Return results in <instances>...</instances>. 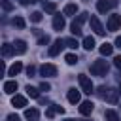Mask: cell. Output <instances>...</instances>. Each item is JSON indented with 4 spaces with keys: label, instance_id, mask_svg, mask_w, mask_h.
Masks as SVG:
<instances>
[{
    "label": "cell",
    "instance_id": "1",
    "mask_svg": "<svg viewBox=\"0 0 121 121\" xmlns=\"http://www.w3.org/2000/svg\"><path fill=\"white\" fill-rule=\"evenodd\" d=\"M96 93H98V96H100L102 100H106V102H110V104H115V102L119 100V91H115V89H112V87L100 85Z\"/></svg>",
    "mask_w": 121,
    "mask_h": 121
},
{
    "label": "cell",
    "instance_id": "2",
    "mask_svg": "<svg viewBox=\"0 0 121 121\" xmlns=\"http://www.w3.org/2000/svg\"><path fill=\"white\" fill-rule=\"evenodd\" d=\"M89 70H91L93 76H106L108 70H110V66H108V62H106L104 59H98V60H95V62L89 66Z\"/></svg>",
    "mask_w": 121,
    "mask_h": 121
},
{
    "label": "cell",
    "instance_id": "3",
    "mask_svg": "<svg viewBox=\"0 0 121 121\" xmlns=\"http://www.w3.org/2000/svg\"><path fill=\"white\" fill-rule=\"evenodd\" d=\"M78 81H79V87H81V91L85 93V95H91L93 93V81H91V78H87L85 74H79L78 76Z\"/></svg>",
    "mask_w": 121,
    "mask_h": 121
},
{
    "label": "cell",
    "instance_id": "4",
    "mask_svg": "<svg viewBox=\"0 0 121 121\" xmlns=\"http://www.w3.org/2000/svg\"><path fill=\"white\" fill-rule=\"evenodd\" d=\"M40 74H42L43 78H53V76H57V66L51 64V62L42 64V66H40Z\"/></svg>",
    "mask_w": 121,
    "mask_h": 121
},
{
    "label": "cell",
    "instance_id": "5",
    "mask_svg": "<svg viewBox=\"0 0 121 121\" xmlns=\"http://www.w3.org/2000/svg\"><path fill=\"white\" fill-rule=\"evenodd\" d=\"M106 26H108V30H117L119 26H121V15L119 13H113V15H110L108 17V23H106Z\"/></svg>",
    "mask_w": 121,
    "mask_h": 121
},
{
    "label": "cell",
    "instance_id": "6",
    "mask_svg": "<svg viewBox=\"0 0 121 121\" xmlns=\"http://www.w3.org/2000/svg\"><path fill=\"white\" fill-rule=\"evenodd\" d=\"M89 25H91V30H95V34H98V36H104V26H102V23L98 21V17H91L89 19Z\"/></svg>",
    "mask_w": 121,
    "mask_h": 121
},
{
    "label": "cell",
    "instance_id": "7",
    "mask_svg": "<svg viewBox=\"0 0 121 121\" xmlns=\"http://www.w3.org/2000/svg\"><path fill=\"white\" fill-rule=\"evenodd\" d=\"M64 45H66V43H64V40H60V38H59V40H55V42L51 43L49 51H47V53H49V57H57V55L60 53V49H62Z\"/></svg>",
    "mask_w": 121,
    "mask_h": 121
},
{
    "label": "cell",
    "instance_id": "8",
    "mask_svg": "<svg viewBox=\"0 0 121 121\" xmlns=\"http://www.w3.org/2000/svg\"><path fill=\"white\" fill-rule=\"evenodd\" d=\"M93 110H95V104H93L91 100H83V102L79 104V113H81V115H91Z\"/></svg>",
    "mask_w": 121,
    "mask_h": 121
},
{
    "label": "cell",
    "instance_id": "9",
    "mask_svg": "<svg viewBox=\"0 0 121 121\" xmlns=\"http://www.w3.org/2000/svg\"><path fill=\"white\" fill-rule=\"evenodd\" d=\"M66 98H68V102H70V104H78V102H81V95H79V91H76L74 87H72V89H68Z\"/></svg>",
    "mask_w": 121,
    "mask_h": 121
},
{
    "label": "cell",
    "instance_id": "10",
    "mask_svg": "<svg viewBox=\"0 0 121 121\" xmlns=\"http://www.w3.org/2000/svg\"><path fill=\"white\" fill-rule=\"evenodd\" d=\"M25 119L26 121H38L40 119V112L36 108H28V110H25Z\"/></svg>",
    "mask_w": 121,
    "mask_h": 121
},
{
    "label": "cell",
    "instance_id": "11",
    "mask_svg": "<svg viewBox=\"0 0 121 121\" xmlns=\"http://www.w3.org/2000/svg\"><path fill=\"white\" fill-rule=\"evenodd\" d=\"M64 25H66V23H64V17H62L60 13H55V17H53V28H55V30H62Z\"/></svg>",
    "mask_w": 121,
    "mask_h": 121
},
{
    "label": "cell",
    "instance_id": "12",
    "mask_svg": "<svg viewBox=\"0 0 121 121\" xmlns=\"http://www.w3.org/2000/svg\"><path fill=\"white\" fill-rule=\"evenodd\" d=\"M11 106H15V108H25V106H26V98H25L23 95H13Z\"/></svg>",
    "mask_w": 121,
    "mask_h": 121
},
{
    "label": "cell",
    "instance_id": "13",
    "mask_svg": "<svg viewBox=\"0 0 121 121\" xmlns=\"http://www.w3.org/2000/svg\"><path fill=\"white\" fill-rule=\"evenodd\" d=\"M110 8H112V2H110V0H98V2H96V9H98L100 13H108Z\"/></svg>",
    "mask_w": 121,
    "mask_h": 121
},
{
    "label": "cell",
    "instance_id": "14",
    "mask_svg": "<svg viewBox=\"0 0 121 121\" xmlns=\"http://www.w3.org/2000/svg\"><path fill=\"white\" fill-rule=\"evenodd\" d=\"M15 91H17V81H15V79L4 83V93H6V95H13Z\"/></svg>",
    "mask_w": 121,
    "mask_h": 121
},
{
    "label": "cell",
    "instance_id": "15",
    "mask_svg": "<svg viewBox=\"0 0 121 121\" xmlns=\"http://www.w3.org/2000/svg\"><path fill=\"white\" fill-rule=\"evenodd\" d=\"M83 49L85 51H93L95 49V38L93 36H85L83 38Z\"/></svg>",
    "mask_w": 121,
    "mask_h": 121
},
{
    "label": "cell",
    "instance_id": "16",
    "mask_svg": "<svg viewBox=\"0 0 121 121\" xmlns=\"http://www.w3.org/2000/svg\"><path fill=\"white\" fill-rule=\"evenodd\" d=\"M13 47H15V53H19V55H23V53L26 51V42H25V40H15V43H13Z\"/></svg>",
    "mask_w": 121,
    "mask_h": 121
},
{
    "label": "cell",
    "instance_id": "17",
    "mask_svg": "<svg viewBox=\"0 0 121 121\" xmlns=\"http://www.w3.org/2000/svg\"><path fill=\"white\" fill-rule=\"evenodd\" d=\"M13 53H15L13 43H2V55H4V57H11Z\"/></svg>",
    "mask_w": 121,
    "mask_h": 121
},
{
    "label": "cell",
    "instance_id": "18",
    "mask_svg": "<svg viewBox=\"0 0 121 121\" xmlns=\"http://www.w3.org/2000/svg\"><path fill=\"white\" fill-rule=\"evenodd\" d=\"M21 70H23V64L17 60V62H13V64L9 66V70H8V76H17Z\"/></svg>",
    "mask_w": 121,
    "mask_h": 121
},
{
    "label": "cell",
    "instance_id": "19",
    "mask_svg": "<svg viewBox=\"0 0 121 121\" xmlns=\"http://www.w3.org/2000/svg\"><path fill=\"white\" fill-rule=\"evenodd\" d=\"M112 51H113V45H112V43H108V42H104V43L100 45V55H104V57H108V55H112Z\"/></svg>",
    "mask_w": 121,
    "mask_h": 121
},
{
    "label": "cell",
    "instance_id": "20",
    "mask_svg": "<svg viewBox=\"0 0 121 121\" xmlns=\"http://www.w3.org/2000/svg\"><path fill=\"white\" fill-rule=\"evenodd\" d=\"M104 117H106V121H121V117H119L117 112H113V110H106V112H104Z\"/></svg>",
    "mask_w": 121,
    "mask_h": 121
},
{
    "label": "cell",
    "instance_id": "21",
    "mask_svg": "<svg viewBox=\"0 0 121 121\" xmlns=\"http://www.w3.org/2000/svg\"><path fill=\"white\" fill-rule=\"evenodd\" d=\"M26 95L30 96V98H40V89H36V87H32V85H26Z\"/></svg>",
    "mask_w": 121,
    "mask_h": 121
},
{
    "label": "cell",
    "instance_id": "22",
    "mask_svg": "<svg viewBox=\"0 0 121 121\" xmlns=\"http://www.w3.org/2000/svg\"><path fill=\"white\" fill-rule=\"evenodd\" d=\"M62 13H64V15H76V13H78V6H76V4H66Z\"/></svg>",
    "mask_w": 121,
    "mask_h": 121
},
{
    "label": "cell",
    "instance_id": "23",
    "mask_svg": "<svg viewBox=\"0 0 121 121\" xmlns=\"http://www.w3.org/2000/svg\"><path fill=\"white\" fill-rule=\"evenodd\" d=\"M62 112H64V108H60V106H51V108L45 112V115H47V117H53L55 113H62Z\"/></svg>",
    "mask_w": 121,
    "mask_h": 121
},
{
    "label": "cell",
    "instance_id": "24",
    "mask_svg": "<svg viewBox=\"0 0 121 121\" xmlns=\"http://www.w3.org/2000/svg\"><path fill=\"white\" fill-rule=\"evenodd\" d=\"M43 11L55 13V11H57V4H55V2H43Z\"/></svg>",
    "mask_w": 121,
    "mask_h": 121
},
{
    "label": "cell",
    "instance_id": "25",
    "mask_svg": "<svg viewBox=\"0 0 121 121\" xmlns=\"http://www.w3.org/2000/svg\"><path fill=\"white\" fill-rule=\"evenodd\" d=\"M70 30H72V34H74V36H81V25L72 23V25H70Z\"/></svg>",
    "mask_w": 121,
    "mask_h": 121
},
{
    "label": "cell",
    "instance_id": "26",
    "mask_svg": "<svg viewBox=\"0 0 121 121\" xmlns=\"http://www.w3.org/2000/svg\"><path fill=\"white\" fill-rule=\"evenodd\" d=\"M64 43H66V47H70V49H76L79 43H78V40H74V38H66L64 40Z\"/></svg>",
    "mask_w": 121,
    "mask_h": 121
},
{
    "label": "cell",
    "instance_id": "27",
    "mask_svg": "<svg viewBox=\"0 0 121 121\" xmlns=\"http://www.w3.org/2000/svg\"><path fill=\"white\" fill-rule=\"evenodd\" d=\"M0 6H2L4 11H11V9H13V4H11L9 0H0Z\"/></svg>",
    "mask_w": 121,
    "mask_h": 121
},
{
    "label": "cell",
    "instance_id": "28",
    "mask_svg": "<svg viewBox=\"0 0 121 121\" xmlns=\"http://www.w3.org/2000/svg\"><path fill=\"white\" fill-rule=\"evenodd\" d=\"M64 60H66V64H76V62H78V57H76L74 53H68V55L64 57Z\"/></svg>",
    "mask_w": 121,
    "mask_h": 121
},
{
    "label": "cell",
    "instance_id": "29",
    "mask_svg": "<svg viewBox=\"0 0 121 121\" xmlns=\"http://www.w3.org/2000/svg\"><path fill=\"white\" fill-rule=\"evenodd\" d=\"M30 21H32V23H40V21H42V13H40V11H32V13H30Z\"/></svg>",
    "mask_w": 121,
    "mask_h": 121
},
{
    "label": "cell",
    "instance_id": "30",
    "mask_svg": "<svg viewBox=\"0 0 121 121\" xmlns=\"http://www.w3.org/2000/svg\"><path fill=\"white\" fill-rule=\"evenodd\" d=\"M87 15H89V13H85V11H83V13H79V15H78V19H76L74 23H78V25H83V23L87 21Z\"/></svg>",
    "mask_w": 121,
    "mask_h": 121
},
{
    "label": "cell",
    "instance_id": "31",
    "mask_svg": "<svg viewBox=\"0 0 121 121\" xmlns=\"http://www.w3.org/2000/svg\"><path fill=\"white\" fill-rule=\"evenodd\" d=\"M13 25H15L17 28H25V19H23V17H15V19H13Z\"/></svg>",
    "mask_w": 121,
    "mask_h": 121
},
{
    "label": "cell",
    "instance_id": "32",
    "mask_svg": "<svg viewBox=\"0 0 121 121\" xmlns=\"http://www.w3.org/2000/svg\"><path fill=\"white\" fill-rule=\"evenodd\" d=\"M38 43H40V45H45V43H49V36H47V34H45V36H40Z\"/></svg>",
    "mask_w": 121,
    "mask_h": 121
},
{
    "label": "cell",
    "instance_id": "33",
    "mask_svg": "<svg viewBox=\"0 0 121 121\" xmlns=\"http://www.w3.org/2000/svg\"><path fill=\"white\" fill-rule=\"evenodd\" d=\"M49 89H51V85H49L47 81H42V83H40V91H49Z\"/></svg>",
    "mask_w": 121,
    "mask_h": 121
},
{
    "label": "cell",
    "instance_id": "34",
    "mask_svg": "<svg viewBox=\"0 0 121 121\" xmlns=\"http://www.w3.org/2000/svg\"><path fill=\"white\" fill-rule=\"evenodd\" d=\"M113 64H115V68H117V70H121V55H117V57L113 59Z\"/></svg>",
    "mask_w": 121,
    "mask_h": 121
},
{
    "label": "cell",
    "instance_id": "35",
    "mask_svg": "<svg viewBox=\"0 0 121 121\" xmlns=\"http://www.w3.org/2000/svg\"><path fill=\"white\" fill-rule=\"evenodd\" d=\"M6 121H21V117H19V115H15V113H9V115L6 117Z\"/></svg>",
    "mask_w": 121,
    "mask_h": 121
},
{
    "label": "cell",
    "instance_id": "36",
    "mask_svg": "<svg viewBox=\"0 0 121 121\" xmlns=\"http://www.w3.org/2000/svg\"><path fill=\"white\" fill-rule=\"evenodd\" d=\"M34 72H36V68H34V66L30 64V66L26 68V74H28V76H34Z\"/></svg>",
    "mask_w": 121,
    "mask_h": 121
},
{
    "label": "cell",
    "instance_id": "37",
    "mask_svg": "<svg viewBox=\"0 0 121 121\" xmlns=\"http://www.w3.org/2000/svg\"><path fill=\"white\" fill-rule=\"evenodd\" d=\"M34 2H38V0H21L23 6H28V4H34Z\"/></svg>",
    "mask_w": 121,
    "mask_h": 121
},
{
    "label": "cell",
    "instance_id": "38",
    "mask_svg": "<svg viewBox=\"0 0 121 121\" xmlns=\"http://www.w3.org/2000/svg\"><path fill=\"white\" fill-rule=\"evenodd\" d=\"M115 45L121 49V36H117V38H115Z\"/></svg>",
    "mask_w": 121,
    "mask_h": 121
},
{
    "label": "cell",
    "instance_id": "39",
    "mask_svg": "<svg viewBox=\"0 0 121 121\" xmlns=\"http://www.w3.org/2000/svg\"><path fill=\"white\" fill-rule=\"evenodd\" d=\"M64 121H76V119H64Z\"/></svg>",
    "mask_w": 121,
    "mask_h": 121
},
{
    "label": "cell",
    "instance_id": "40",
    "mask_svg": "<svg viewBox=\"0 0 121 121\" xmlns=\"http://www.w3.org/2000/svg\"><path fill=\"white\" fill-rule=\"evenodd\" d=\"M119 91H121V83H119Z\"/></svg>",
    "mask_w": 121,
    "mask_h": 121
},
{
    "label": "cell",
    "instance_id": "41",
    "mask_svg": "<svg viewBox=\"0 0 121 121\" xmlns=\"http://www.w3.org/2000/svg\"><path fill=\"white\" fill-rule=\"evenodd\" d=\"M42 2H45V0H42Z\"/></svg>",
    "mask_w": 121,
    "mask_h": 121
},
{
    "label": "cell",
    "instance_id": "42",
    "mask_svg": "<svg viewBox=\"0 0 121 121\" xmlns=\"http://www.w3.org/2000/svg\"><path fill=\"white\" fill-rule=\"evenodd\" d=\"M19 2H21V0H19Z\"/></svg>",
    "mask_w": 121,
    "mask_h": 121
}]
</instances>
